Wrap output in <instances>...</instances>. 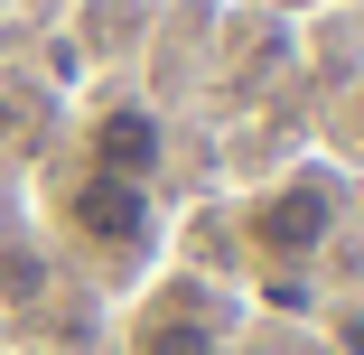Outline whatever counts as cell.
Returning <instances> with one entry per match:
<instances>
[{"label":"cell","mask_w":364,"mask_h":355,"mask_svg":"<svg viewBox=\"0 0 364 355\" xmlns=\"http://www.w3.org/2000/svg\"><path fill=\"white\" fill-rule=\"evenodd\" d=\"M131 355H215V318H196V309L140 318V327H131Z\"/></svg>","instance_id":"cell-4"},{"label":"cell","mask_w":364,"mask_h":355,"mask_svg":"<svg viewBox=\"0 0 364 355\" xmlns=\"http://www.w3.org/2000/svg\"><path fill=\"white\" fill-rule=\"evenodd\" d=\"M56 216H65V234H75V243H94V253H140V243H150V187L85 169L75 187L56 196Z\"/></svg>","instance_id":"cell-2"},{"label":"cell","mask_w":364,"mask_h":355,"mask_svg":"<svg viewBox=\"0 0 364 355\" xmlns=\"http://www.w3.org/2000/svg\"><path fill=\"white\" fill-rule=\"evenodd\" d=\"M159 159H168V131H159V112H150V103H103V112H94L85 169H103V178H131V187H150V178H159Z\"/></svg>","instance_id":"cell-3"},{"label":"cell","mask_w":364,"mask_h":355,"mask_svg":"<svg viewBox=\"0 0 364 355\" xmlns=\"http://www.w3.org/2000/svg\"><path fill=\"white\" fill-rule=\"evenodd\" d=\"M243 234H252L262 262H309V253H327V234H336V178H327V169H299V178L262 187L252 216H243Z\"/></svg>","instance_id":"cell-1"}]
</instances>
